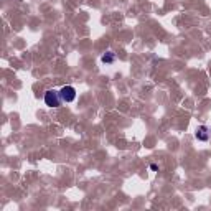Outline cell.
Masks as SVG:
<instances>
[{
    "label": "cell",
    "instance_id": "1",
    "mask_svg": "<svg viewBox=\"0 0 211 211\" xmlns=\"http://www.w3.org/2000/svg\"><path fill=\"white\" fill-rule=\"evenodd\" d=\"M59 97H61V101H65V102H73V101L76 99V89H74L73 86H63L61 91H59Z\"/></svg>",
    "mask_w": 211,
    "mask_h": 211
},
{
    "label": "cell",
    "instance_id": "2",
    "mask_svg": "<svg viewBox=\"0 0 211 211\" xmlns=\"http://www.w3.org/2000/svg\"><path fill=\"white\" fill-rule=\"evenodd\" d=\"M45 102L46 106H50V107H58L59 104H61V97H59V92L56 91H48L45 94Z\"/></svg>",
    "mask_w": 211,
    "mask_h": 211
},
{
    "label": "cell",
    "instance_id": "3",
    "mask_svg": "<svg viewBox=\"0 0 211 211\" xmlns=\"http://www.w3.org/2000/svg\"><path fill=\"white\" fill-rule=\"evenodd\" d=\"M208 137H209V134H208V129H206L205 126L198 127V130H196V139H198V140H201V142H206V140H208Z\"/></svg>",
    "mask_w": 211,
    "mask_h": 211
},
{
    "label": "cell",
    "instance_id": "4",
    "mask_svg": "<svg viewBox=\"0 0 211 211\" xmlns=\"http://www.w3.org/2000/svg\"><path fill=\"white\" fill-rule=\"evenodd\" d=\"M102 63H107V65H111L112 61H114V55H112V53H106V55L102 56Z\"/></svg>",
    "mask_w": 211,
    "mask_h": 211
}]
</instances>
